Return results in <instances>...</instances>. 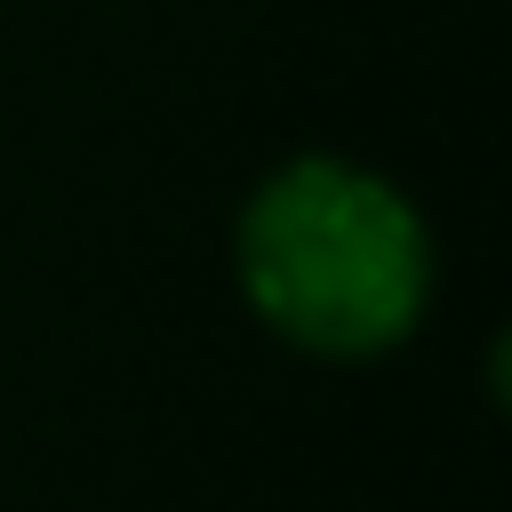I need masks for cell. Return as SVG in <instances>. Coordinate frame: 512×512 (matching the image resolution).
I'll return each instance as SVG.
<instances>
[{
	"label": "cell",
	"instance_id": "6da1fadb",
	"mask_svg": "<svg viewBox=\"0 0 512 512\" xmlns=\"http://www.w3.org/2000/svg\"><path fill=\"white\" fill-rule=\"evenodd\" d=\"M240 288L296 352L376 360L424 320L432 240L384 176L312 152L240 208Z\"/></svg>",
	"mask_w": 512,
	"mask_h": 512
}]
</instances>
